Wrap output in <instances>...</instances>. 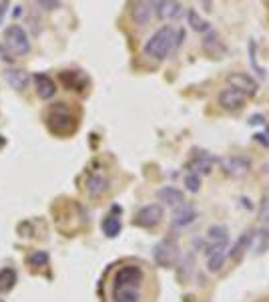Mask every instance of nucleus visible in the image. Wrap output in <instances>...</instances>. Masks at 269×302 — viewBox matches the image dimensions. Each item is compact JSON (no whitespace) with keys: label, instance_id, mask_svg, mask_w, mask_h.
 Instances as JSON below:
<instances>
[{"label":"nucleus","instance_id":"f257e3e1","mask_svg":"<svg viewBox=\"0 0 269 302\" xmlns=\"http://www.w3.org/2000/svg\"><path fill=\"white\" fill-rule=\"evenodd\" d=\"M175 48H177V30L167 24V26H161L155 35L145 43L143 53L151 59L163 61V59L169 57Z\"/></svg>","mask_w":269,"mask_h":302},{"label":"nucleus","instance_id":"f03ea898","mask_svg":"<svg viewBox=\"0 0 269 302\" xmlns=\"http://www.w3.org/2000/svg\"><path fill=\"white\" fill-rule=\"evenodd\" d=\"M30 50V41L26 30L20 24H10L4 30V43L0 44V53H2L4 61H14V57L28 55Z\"/></svg>","mask_w":269,"mask_h":302},{"label":"nucleus","instance_id":"7ed1b4c3","mask_svg":"<svg viewBox=\"0 0 269 302\" xmlns=\"http://www.w3.org/2000/svg\"><path fill=\"white\" fill-rule=\"evenodd\" d=\"M46 127L55 135H71L77 129V117L64 103H55L46 113Z\"/></svg>","mask_w":269,"mask_h":302},{"label":"nucleus","instance_id":"20e7f679","mask_svg":"<svg viewBox=\"0 0 269 302\" xmlns=\"http://www.w3.org/2000/svg\"><path fill=\"white\" fill-rule=\"evenodd\" d=\"M181 256V248L177 244L175 238H165L161 240L155 250H153V258H155V264L161 266V268H173L177 264Z\"/></svg>","mask_w":269,"mask_h":302},{"label":"nucleus","instance_id":"39448f33","mask_svg":"<svg viewBox=\"0 0 269 302\" xmlns=\"http://www.w3.org/2000/svg\"><path fill=\"white\" fill-rule=\"evenodd\" d=\"M163 217H165V212L161 204H147L134 214L133 224L139 228H155L163 222Z\"/></svg>","mask_w":269,"mask_h":302},{"label":"nucleus","instance_id":"423d86ee","mask_svg":"<svg viewBox=\"0 0 269 302\" xmlns=\"http://www.w3.org/2000/svg\"><path fill=\"white\" fill-rule=\"evenodd\" d=\"M219 163H221V170L231 177H241L251 170V159L245 155H227V157H221Z\"/></svg>","mask_w":269,"mask_h":302},{"label":"nucleus","instance_id":"0eeeda50","mask_svg":"<svg viewBox=\"0 0 269 302\" xmlns=\"http://www.w3.org/2000/svg\"><path fill=\"white\" fill-rule=\"evenodd\" d=\"M143 280H145L143 268L137 266V264H127V266H121L119 270H116L113 284H137V286H141Z\"/></svg>","mask_w":269,"mask_h":302},{"label":"nucleus","instance_id":"6e6552de","mask_svg":"<svg viewBox=\"0 0 269 302\" xmlns=\"http://www.w3.org/2000/svg\"><path fill=\"white\" fill-rule=\"evenodd\" d=\"M113 302H143L137 284H113Z\"/></svg>","mask_w":269,"mask_h":302},{"label":"nucleus","instance_id":"1a4fd4ad","mask_svg":"<svg viewBox=\"0 0 269 302\" xmlns=\"http://www.w3.org/2000/svg\"><path fill=\"white\" fill-rule=\"evenodd\" d=\"M217 103H219V107L225 109V111H239L245 105V95L239 93L237 89L227 87L217 95Z\"/></svg>","mask_w":269,"mask_h":302},{"label":"nucleus","instance_id":"9d476101","mask_svg":"<svg viewBox=\"0 0 269 302\" xmlns=\"http://www.w3.org/2000/svg\"><path fill=\"white\" fill-rule=\"evenodd\" d=\"M227 83L231 85V89H237L243 95L257 93V81L247 73H231V75H227Z\"/></svg>","mask_w":269,"mask_h":302},{"label":"nucleus","instance_id":"9b49d317","mask_svg":"<svg viewBox=\"0 0 269 302\" xmlns=\"http://www.w3.org/2000/svg\"><path fill=\"white\" fill-rule=\"evenodd\" d=\"M197 210L189 204H183L179 208H175L173 216H171V226L173 228H187L197 220Z\"/></svg>","mask_w":269,"mask_h":302},{"label":"nucleus","instance_id":"f8f14e48","mask_svg":"<svg viewBox=\"0 0 269 302\" xmlns=\"http://www.w3.org/2000/svg\"><path fill=\"white\" fill-rule=\"evenodd\" d=\"M155 14H157V2H134L133 4V19L139 26L149 24Z\"/></svg>","mask_w":269,"mask_h":302},{"label":"nucleus","instance_id":"ddd939ff","mask_svg":"<svg viewBox=\"0 0 269 302\" xmlns=\"http://www.w3.org/2000/svg\"><path fill=\"white\" fill-rule=\"evenodd\" d=\"M213 163H215V157L209 153V151H199V153L193 155V159L189 161V173H211L213 170Z\"/></svg>","mask_w":269,"mask_h":302},{"label":"nucleus","instance_id":"4468645a","mask_svg":"<svg viewBox=\"0 0 269 302\" xmlns=\"http://www.w3.org/2000/svg\"><path fill=\"white\" fill-rule=\"evenodd\" d=\"M32 79H35V85H37V95L44 101L48 99H53L55 93H57V85H55V81L50 79L48 75L44 73H35L32 75Z\"/></svg>","mask_w":269,"mask_h":302},{"label":"nucleus","instance_id":"2eb2a0df","mask_svg":"<svg viewBox=\"0 0 269 302\" xmlns=\"http://www.w3.org/2000/svg\"><path fill=\"white\" fill-rule=\"evenodd\" d=\"M157 197H159V201H163V204L171 206V208H179V206L185 204V194H183L181 190L173 188V186L161 188V190L157 192Z\"/></svg>","mask_w":269,"mask_h":302},{"label":"nucleus","instance_id":"dca6fc26","mask_svg":"<svg viewBox=\"0 0 269 302\" xmlns=\"http://www.w3.org/2000/svg\"><path fill=\"white\" fill-rule=\"evenodd\" d=\"M267 248H269V226H263V228L253 230V234H251L249 250L253 252V254H263Z\"/></svg>","mask_w":269,"mask_h":302},{"label":"nucleus","instance_id":"f3484780","mask_svg":"<svg viewBox=\"0 0 269 302\" xmlns=\"http://www.w3.org/2000/svg\"><path fill=\"white\" fill-rule=\"evenodd\" d=\"M113 210H115V214L111 212V214L105 217V220H103V226H100V228H103V234H105L107 238H116V236L121 234V228H123L121 217H119L121 208H116V206H115Z\"/></svg>","mask_w":269,"mask_h":302},{"label":"nucleus","instance_id":"a211bd4d","mask_svg":"<svg viewBox=\"0 0 269 302\" xmlns=\"http://www.w3.org/2000/svg\"><path fill=\"white\" fill-rule=\"evenodd\" d=\"M109 190V177L100 172H93L89 177H87V192L91 195H103L105 192Z\"/></svg>","mask_w":269,"mask_h":302},{"label":"nucleus","instance_id":"6ab92c4d","mask_svg":"<svg viewBox=\"0 0 269 302\" xmlns=\"http://www.w3.org/2000/svg\"><path fill=\"white\" fill-rule=\"evenodd\" d=\"M251 234H253V230H245V232L241 234V236L237 238V242H235V244L231 246V250L227 252V258H231L233 262H239V260H241V256L249 250Z\"/></svg>","mask_w":269,"mask_h":302},{"label":"nucleus","instance_id":"aec40b11","mask_svg":"<svg viewBox=\"0 0 269 302\" xmlns=\"http://www.w3.org/2000/svg\"><path fill=\"white\" fill-rule=\"evenodd\" d=\"M157 14L163 21H177L185 14L181 2H157Z\"/></svg>","mask_w":269,"mask_h":302},{"label":"nucleus","instance_id":"412c9836","mask_svg":"<svg viewBox=\"0 0 269 302\" xmlns=\"http://www.w3.org/2000/svg\"><path fill=\"white\" fill-rule=\"evenodd\" d=\"M4 77H6V81H8V85H10L12 89H16V91L26 89L28 81H30V75H28L24 69H8V71L4 73Z\"/></svg>","mask_w":269,"mask_h":302},{"label":"nucleus","instance_id":"4be33fe9","mask_svg":"<svg viewBox=\"0 0 269 302\" xmlns=\"http://www.w3.org/2000/svg\"><path fill=\"white\" fill-rule=\"evenodd\" d=\"M205 240L207 244H219V242H229V230L227 226H221V224H215L207 230L205 234Z\"/></svg>","mask_w":269,"mask_h":302},{"label":"nucleus","instance_id":"5701e85b","mask_svg":"<svg viewBox=\"0 0 269 302\" xmlns=\"http://www.w3.org/2000/svg\"><path fill=\"white\" fill-rule=\"evenodd\" d=\"M16 280H19V276H16L14 268H2V270H0V294L10 292L14 288Z\"/></svg>","mask_w":269,"mask_h":302},{"label":"nucleus","instance_id":"b1692460","mask_svg":"<svg viewBox=\"0 0 269 302\" xmlns=\"http://www.w3.org/2000/svg\"><path fill=\"white\" fill-rule=\"evenodd\" d=\"M187 22H189V26H191L193 30H197V32H207V30H209V22H207L195 8H191V10L187 12Z\"/></svg>","mask_w":269,"mask_h":302},{"label":"nucleus","instance_id":"393cba45","mask_svg":"<svg viewBox=\"0 0 269 302\" xmlns=\"http://www.w3.org/2000/svg\"><path fill=\"white\" fill-rule=\"evenodd\" d=\"M227 252L229 250H221V252H215V254H209L207 256V268H209V272H219L225 260H227Z\"/></svg>","mask_w":269,"mask_h":302},{"label":"nucleus","instance_id":"a878e982","mask_svg":"<svg viewBox=\"0 0 269 302\" xmlns=\"http://www.w3.org/2000/svg\"><path fill=\"white\" fill-rule=\"evenodd\" d=\"M48 260H50V256H48V252H44V250L32 252V254L26 258V262H28L32 268H42V266L48 264Z\"/></svg>","mask_w":269,"mask_h":302},{"label":"nucleus","instance_id":"bb28decb","mask_svg":"<svg viewBox=\"0 0 269 302\" xmlns=\"http://www.w3.org/2000/svg\"><path fill=\"white\" fill-rule=\"evenodd\" d=\"M80 77H82V75H80V73H75V71L60 73V81L64 83L66 87H71V89H75V91H82L80 85H78V79H80Z\"/></svg>","mask_w":269,"mask_h":302},{"label":"nucleus","instance_id":"cd10ccee","mask_svg":"<svg viewBox=\"0 0 269 302\" xmlns=\"http://www.w3.org/2000/svg\"><path fill=\"white\" fill-rule=\"evenodd\" d=\"M249 61H251V66H253V71H255L261 79H265V69H261L259 63H257V44H255V41H249Z\"/></svg>","mask_w":269,"mask_h":302},{"label":"nucleus","instance_id":"c85d7f7f","mask_svg":"<svg viewBox=\"0 0 269 302\" xmlns=\"http://www.w3.org/2000/svg\"><path fill=\"white\" fill-rule=\"evenodd\" d=\"M185 188H187V192H191V194L199 192V188H201V175L187 173V175H185Z\"/></svg>","mask_w":269,"mask_h":302},{"label":"nucleus","instance_id":"c756f323","mask_svg":"<svg viewBox=\"0 0 269 302\" xmlns=\"http://www.w3.org/2000/svg\"><path fill=\"white\" fill-rule=\"evenodd\" d=\"M259 220L263 222V226L269 224V195L261 197V204H259Z\"/></svg>","mask_w":269,"mask_h":302},{"label":"nucleus","instance_id":"7c9ffc66","mask_svg":"<svg viewBox=\"0 0 269 302\" xmlns=\"http://www.w3.org/2000/svg\"><path fill=\"white\" fill-rule=\"evenodd\" d=\"M265 119H263V115H253V117H251V119H249V125H261Z\"/></svg>","mask_w":269,"mask_h":302},{"label":"nucleus","instance_id":"2f4dec72","mask_svg":"<svg viewBox=\"0 0 269 302\" xmlns=\"http://www.w3.org/2000/svg\"><path fill=\"white\" fill-rule=\"evenodd\" d=\"M8 2H0V24H2V21H4V14H6V10H8Z\"/></svg>","mask_w":269,"mask_h":302},{"label":"nucleus","instance_id":"473e14b6","mask_svg":"<svg viewBox=\"0 0 269 302\" xmlns=\"http://www.w3.org/2000/svg\"><path fill=\"white\" fill-rule=\"evenodd\" d=\"M38 6H44V8H58L60 2H38Z\"/></svg>","mask_w":269,"mask_h":302}]
</instances>
